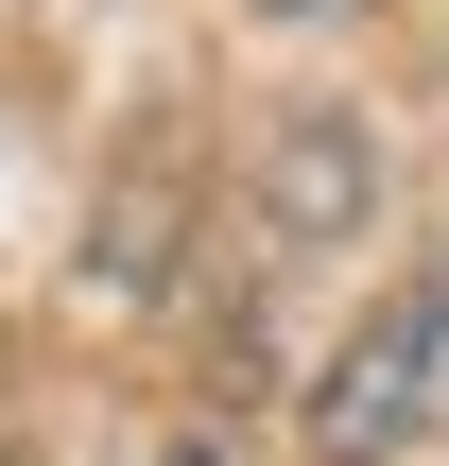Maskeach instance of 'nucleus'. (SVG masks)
<instances>
[{"label":"nucleus","instance_id":"obj_3","mask_svg":"<svg viewBox=\"0 0 449 466\" xmlns=\"http://www.w3.org/2000/svg\"><path fill=\"white\" fill-rule=\"evenodd\" d=\"M277 17H311V0H277Z\"/></svg>","mask_w":449,"mask_h":466},{"label":"nucleus","instance_id":"obj_1","mask_svg":"<svg viewBox=\"0 0 449 466\" xmlns=\"http://www.w3.org/2000/svg\"><path fill=\"white\" fill-rule=\"evenodd\" d=\"M433 415H449V294H381L346 329V363L311 380V450L329 466H398Z\"/></svg>","mask_w":449,"mask_h":466},{"label":"nucleus","instance_id":"obj_2","mask_svg":"<svg viewBox=\"0 0 449 466\" xmlns=\"http://www.w3.org/2000/svg\"><path fill=\"white\" fill-rule=\"evenodd\" d=\"M156 466H225V450H156Z\"/></svg>","mask_w":449,"mask_h":466}]
</instances>
